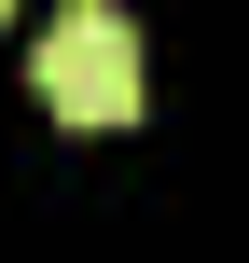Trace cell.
Returning a JSON list of instances; mask_svg holds the SVG:
<instances>
[{
  "label": "cell",
  "mask_w": 249,
  "mask_h": 263,
  "mask_svg": "<svg viewBox=\"0 0 249 263\" xmlns=\"http://www.w3.org/2000/svg\"><path fill=\"white\" fill-rule=\"evenodd\" d=\"M28 83H42L55 125H139V97H152V69H139V14H125V0H69V14L42 28Z\"/></svg>",
  "instance_id": "cell-1"
},
{
  "label": "cell",
  "mask_w": 249,
  "mask_h": 263,
  "mask_svg": "<svg viewBox=\"0 0 249 263\" xmlns=\"http://www.w3.org/2000/svg\"><path fill=\"white\" fill-rule=\"evenodd\" d=\"M0 14H14V0H0Z\"/></svg>",
  "instance_id": "cell-2"
}]
</instances>
